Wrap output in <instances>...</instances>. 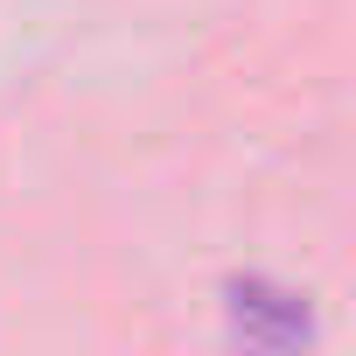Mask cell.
Instances as JSON below:
<instances>
[{
  "instance_id": "cell-1",
  "label": "cell",
  "mask_w": 356,
  "mask_h": 356,
  "mask_svg": "<svg viewBox=\"0 0 356 356\" xmlns=\"http://www.w3.org/2000/svg\"><path fill=\"white\" fill-rule=\"evenodd\" d=\"M224 314H231V328H238L245 342H259V349H293V342L314 335L307 293H293V286H280V280H266V273L224 280Z\"/></svg>"
}]
</instances>
